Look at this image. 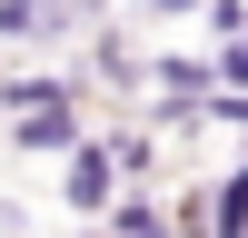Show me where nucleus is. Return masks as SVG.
Wrapping results in <instances>:
<instances>
[{
	"label": "nucleus",
	"instance_id": "obj_1",
	"mask_svg": "<svg viewBox=\"0 0 248 238\" xmlns=\"http://www.w3.org/2000/svg\"><path fill=\"white\" fill-rule=\"evenodd\" d=\"M109 198H119V159H109V139L90 129V139H79L70 159H60V208H79V218H99Z\"/></svg>",
	"mask_w": 248,
	"mask_h": 238
},
{
	"label": "nucleus",
	"instance_id": "obj_2",
	"mask_svg": "<svg viewBox=\"0 0 248 238\" xmlns=\"http://www.w3.org/2000/svg\"><path fill=\"white\" fill-rule=\"evenodd\" d=\"M10 139H20V149H40V159H70L79 139H90V99H50V109L10 119Z\"/></svg>",
	"mask_w": 248,
	"mask_h": 238
},
{
	"label": "nucleus",
	"instance_id": "obj_3",
	"mask_svg": "<svg viewBox=\"0 0 248 238\" xmlns=\"http://www.w3.org/2000/svg\"><path fill=\"white\" fill-rule=\"evenodd\" d=\"M109 238H169V189H129V198H109Z\"/></svg>",
	"mask_w": 248,
	"mask_h": 238
},
{
	"label": "nucleus",
	"instance_id": "obj_4",
	"mask_svg": "<svg viewBox=\"0 0 248 238\" xmlns=\"http://www.w3.org/2000/svg\"><path fill=\"white\" fill-rule=\"evenodd\" d=\"M0 40H70L60 0H0Z\"/></svg>",
	"mask_w": 248,
	"mask_h": 238
},
{
	"label": "nucleus",
	"instance_id": "obj_5",
	"mask_svg": "<svg viewBox=\"0 0 248 238\" xmlns=\"http://www.w3.org/2000/svg\"><path fill=\"white\" fill-rule=\"evenodd\" d=\"M79 238H109V228H79Z\"/></svg>",
	"mask_w": 248,
	"mask_h": 238
}]
</instances>
